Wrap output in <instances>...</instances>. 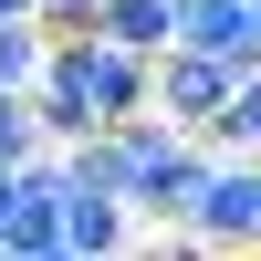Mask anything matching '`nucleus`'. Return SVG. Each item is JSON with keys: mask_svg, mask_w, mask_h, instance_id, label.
Returning a JSON list of instances; mask_svg holds the SVG:
<instances>
[{"mask_svg": "<svg viewBox=\"0 0 261 261\" xmlns=\"http://www.w3.org/2000/svg\"><path fill=\"white\" fill-rule=\"evenodd\" d=\"M115 136H125V209H136V220H188V199H199V178H209V136L167 125L157 105L125 115Z\"/></svg>", "mask_w": 261, "mask_h": 261, "instance_id": "1", "label": "nucleus"}, {"mask_svg": "<svg viewBox=\"0 0 261 261\" xmlns=\"http://www.w3.org/2000/svg\"><path fill=\"white\" fill-rule=\"evenodd\" d=\"M178 241L199 251H261V146H209V178L188 199Z\"/></svg>", "mask_w": 261, "mask_h": 261, "instance_id": "2", "label": "nucleus"}, {"mask_svg": "<svg viewBox=\"0 0 261 261\" xmlns=\"http://www.w3.org/2000/svg\"><path fill=\"white\" fill-rule=\"evenodd\" d=\"M63 188H73L63 146H32V157H21V199H11V220H0V251L63 261Z\"/></svg>", "mask_w": 261, "mask_h": 261, "instance_id": "3", "label": "nucleus"}, {"mask_svg": "<svg viewBox=\"0 0 261 261\" xmlns=\"http://www.w3.org/2000/svg\"><path fill=\"white\" fill-rule=\"evenodd\" d=\"M230 84H241V63L199 53V42H167V53H157V115L199 136V125H209V115L230 105Z\"/></svg>", "mask_w": 261, "mask_h": 261, "instance_id": "4", "label": "nucleus"}, {"mask_svg": "<svg viewBox=\"0 0 261 261\" xmlns=\"http://www.w3.org/2000/svg\"><path fill=\"white\" fill-rule=\"evenodd\" d=\"M84 94H94L105 125L146 115V105H157V53H136V42H115V32H84Z\"/></svg>", "mask_w": 261, "mask_h": 261, "instance_id": "5", "label": "nucleus"}, {"mask_svg": "<svg viewBox=\"0 0 261 261\" xmlns=\"http://www.w3.org/2000/svg\"><path fill=\"white\" fill-rule=\"evenodd\" d=\"M105 251H136V209L115 188H63V261H105Z\"/></svg>", "mask_w": 261, "mask_h": 261, "instance_id": "6", "label": "nucleus"}, {"mask_svg": "<svg viewBox=\"0 0 261 261\" xmlns=\"http://www.w3.org/2000/svg\"><path fill=\"white\" fill-rule=\"evenodd\" d=\"M178 42H199V53H220V63H241V73H261L251 0H178Z\"/></svg>", "mask_w": 261, "mask_h": 261, "instance_id": "7", "label": "nucleus"}, {"mask_svg": "<svg viewBox=\"0 0 261 261\" xmlns=\"http://www.w3.org/2000/svg\"><path fill=\"white\" fill-rule=\"evenodd\" d=\"M94 32L136 42V53H167V42H178V0H105V11H94Z\"/></svg>", "mask_w": 261, "mask_h": 261, "instance_id": "8", "label": "nucleus"}, {"mask_svg": "<svg viewBox=\"0 0 261 261\" xmlns=\"http://www.w3.org/2000/svg\"><path fill=\"white\" fill-rule=\"evenodd\" d=\"M42 53H53V32H42V21H0V84H21V94H32Z\"/></svg>", "mask_w": 261, "mask_h": 261, "instance_id": "9", "label": "nucleus"}, {"mask_svg": "<svg viewBox=\"0 0 261 261\" xmlns=\"http://www.w3.org/2000/svg\"><path fill=\"white\" fill-rule=\"evenodd\" d=\"M42 146V115H32V94H21V84H0V167H21Z\"/></svg>", "mask_w": 261, "mask_h": 261, "instance_id": "10", "label": "nucleus"}, {"mask_svg": "<svg viewBox=\"0 0 261 261\" xmlns=\"http://www.w3.org/2000/svg\"><path fill=\"white\" fill-rule=\"evenodd\" d=\"M94 11H105V0H32L42 32H94Z\"/></svg>", "mask_w": 261, "mask_h": 261, "instance_id": "11", "label": "nucleus"}, {"mask_svg": "<svg viewBox=\"0 0 261 261\" xmlns=\"http://www.w3.org/2000/svg\"><path fill=\"white\" fill-rule=\"evenodd\" d=\"M11 199H21V167H0V220H11Z\"/></svg>", "mask_w": 261, "mask_h": 261, "instance_id": "12", "label": "nucleus"}, {"mask_svg": "<svg viewBox=\"0 0 261 261\" xmlns=\"http://www.w3.org/2000/svg\"><path fill=\"white\" fill-rule=\"evenodd\" d=\"M0 21H32V0H0Z\"/></svg>", "mask_w": 261, "mask_h": 261, "instance_id": "13", "label": "nucleus"}]
</instances>
